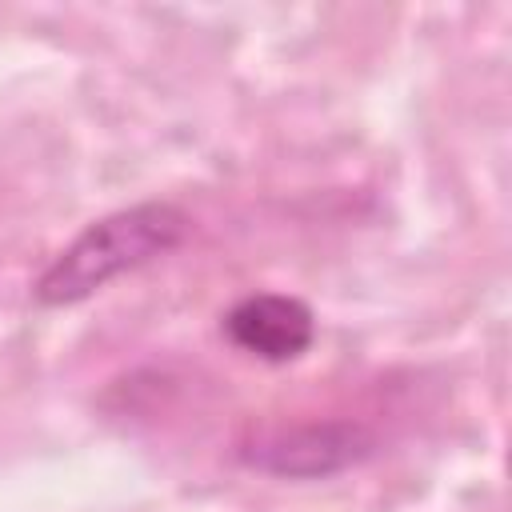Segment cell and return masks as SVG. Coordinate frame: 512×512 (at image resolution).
<instances>
[{"label": "cell", "mask_w": 512, "mask_h": 512, "mask_svg": "<svg viewBox=\"0 0 512 512\" xmlns=\"http://www.w3.org/2000/svg\"><path fill=\"white\" fill-rule=\"evenodd\" d=\"M368 452H372V436L360 424L324 420V424H296V428L268 432L264 440H256L240 456L268 476L316 480V476H332V472L352 468Z\"/></svg>", "instance_id": "2"}, {"label": "cell", "mask_w": 512, "mask_h": 512, "mask_svg": "<svg viewBox=\"0 0 512 512\" xmlns=\"http://www.w3.org/2000/svg\"><path fill=\"white\" fill-rule=\"evenodd\" d=\"M224 336L260 364H288L312 348L316 316L300 296L248 292L224 312Z\"/></svg>", "instance_id": "3"}, {"label": "cell", "mask_w": 512, "mask_h": 512, "mask_svg": "<svg viewBox=\"0 0 512 512\" xmlns=\"http://www.w3.org/2000/svg\"><path fill=\"white\" fill-rule=\"evenodd\" d=\"M188 212L168 200H140L92 220L36 276L32 296L44 308H72L112 280L168 256L188 236Z\"/></svg>", "instance_id": "1"}]
</instances>
